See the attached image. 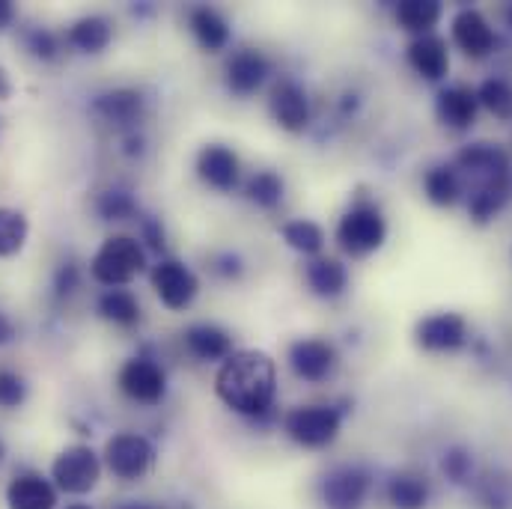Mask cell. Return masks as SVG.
Returning <instances> with one entry per match:
<instances>
[{
  "label": "cell",
  "instance_id": "cell-1",
  "mask_svg": "<svg viewBox=\"0 0 512 509\" xmlns=\"http://www.w3.org/2000/svg\"><path fill=\"white\" fill-rule=\"evenodd\" d=\"M215 393L236 414H245V417L265 414L277 393L274 361L256 349L233 352L215 376Z\"/></svg>",
  "mask_w": 512,
  "mask_h": 509
},
{
  "label": "cell",
  "instance_id": "cell-2",
  "mask_svg": "<svg viewBox=\"0 0 512 509\" xmlns=\"http://www.w3.org/2000/svg\"><path fill=\"white\" fill-rule=\"evenodd\" d=\"M93 277L105 286H126L143 268H146V254L137 239L131 236H111L99 248V254L90 262Z\"/></svg>",
  "mask_w": 512,
  "mask_h": 509
},
{
  "label": "cell",
  "instance_id": "cell-3",
  "mask_svg": "<svg viewBox=\"0 0 512 509\" xmlns=\"http://www.w3.org/2000/svg\"><path fill=\"white\" fill-rule=\"evenodd\" d=\"M384 236H387L384 215L376 206H370V203L352 206L340 218V227H337L340 248L352 256H367L373 254V251H379L384 245Z\"/></svg>",
  "mask_w": 512,
  "mask_h": 509
},
{
  "label": "cell",
  "instance_id": "cell-4",
  "mask_svg": "<svg viewBox=\"0 0 512 509\" xmlns=\"http://www.w3.org/2000/svg\"><path fill=\"white\" fill-rule=\"evenodd\" d=\"M283 429L298 447L319 450L340 435V414L328 405H298L286 414Z\"/></svg>",
  "mask_w": 512,
  "mask_h": 509
},
{
  "label": "cell",
  "instance_id": "cell-5",
  "mask_svg": "<svg viewBox=\"0 0 512 509\" xmlns=\"http://www.w3.org/2000/svg\"><path fill=\"white\" fill-rule=\"evenodd\" d=\"M102 477V462L99 456L84 447V444H75V447H66L54 465H51V480L60 492H69V495H87L96 489Z\"/></svg>",
  "mask_w": 512,
  "mask_h": 509
},
{
  "label": "cell",
  "instance_id": "cell-6",
  "mask_svg": "<svg viewBox=\"0 0 512 509\" xmlns=\"http://www.w3.org/2000/svg\"><path fill=\"white\" fill-rule=\"evenodd\" d=\"M152 462H155V450L137 432H120V435H114L105 444V465L120 480H137V477H143L152 468Z\"/></svg>",
  "mask_w": 512,
  "mask_h": 509
},
{
  "label": "cell",
  "instance_id": "cell-7",
  "mask_svg": "<svg viewBox=\"0 0 512 509\" xmlns=\"http://www.w3.org/2000/svg\"><path fill=\"white\" fill-rule=\"evenodd\" d=\"M152 289H155V295L161 298L164 307H170V310H185V307L197 298L200 280H197V274H194L185 262H179V259H164V262H158V265L152 268Z\"/></svg>",
  "mask_w": 512,
  "mask_h": 509
},
{
  "label": "cell",
  "instance_id": "cell-8",
  "mask_svg": "<svg viewBox=\"0 0 512 509\" xmlns=\"http://www.w3.org/2000/svg\"><path fill=\"white\" fill-rule=\"evenodd\" d=\"M289 367L298 379L310 384L325 382L337 367V352L328 340L304 337L289 346Z\"/></svg>",
  "mask_w": 512,
  "mask_h": 509
},
{
  "label": "cell",
  "instance_id": "cell-9",
  "mask_svg": "<svg viewBox=\"0 0 512 509\" xmlns=\"http://www.w3.org/2000/svg\"><path fill=\"white\" fill-rule=\"evenodd\" d=\"M459 167L468 170V176H474L480 182V188H498V185H510V161L507 155L492 146V143H474L465 146L459 152Z\"/></svg>",
  "mask_w": 512,
  "mask_h": 509
},
{
  "label": "cell",
  "instance_id": "cell-10",
  "mask_svg": "<svg viewBox=\"0 0 512 509\" xmlns=\"http://www.w3.org/2000/svg\"><path fill=\"white\" fill-rule=\"evenodd\" d=\"M197 173L200 179L215 191H233L242 179V161L239 155L224 143H209L197 155Z\"/></svg>",
  "mask_w": 512,
  "mask_h": 509
},
{
  "label": "cell",
  "instance_id": "cell-11",
  "mask_svg": "<svg viewBox=\"0 0 512 509\" xmlns=\"http://www.w3.org/2000/svg\"><path fill=\"white\" fill-rule=\"evenodd\" d=\"M468 340V325L459 313H435L417 325V346L426 352H456Z\"/></svg>",
  "mask_w": 512,
  "mask_h": 509
},
{
  "label": "cell",
  "instance_id": "cell-12",
  "mask_svg": "<svg viewBox=\"0 0 512 509\" xmlns=\"http://www.w3.org/2000/svg\"><path fill=\"white\" fill-rule=\"evenodd\" d=\"M268 111H271V120L283 131L289 134H298L304 131L310 123V105H307V93L295 84V81H280L274 90H271V99H268Z\"/></svg>",
  "mask_w": 512,
  "mask_h": 509
},
{
  "label": "cell",
  "instance_id": "cell-13",
  "mask_svg": "<svg viewBox=\"0 0 512 509\" xmlns=\"http://www.w3.org/2000/svg\"><path fill=\"white\" fill-rule=\"evenodd\" d=\"M120 387L128 399L143 402V405H155L167 390V379H164V370L158 364H152L146 358H134L120 370Z\"/></svg>",
  "mask_w": 512,
  "mask_h": 509
},
{
  "label": "cell",
  "instance_id": "cell-14",
  "mask_svg": "<svg viewBox=\"0 0 512 509\" xmlns=\"http://www.w3.org/2000/svg\"><path fill=\"white\" fill-rule=\"evenodd\" d=\"M370 480L358 468H337L322 483V501L328 509H358L367 498Z\"/></svg>",
  "mask_w": 512,
  "mask_h": 509
},
{
  "label": "cell",
  "instance_id": "cell-15",
  "mask_svg": "<svg viewBox=\"0 0 512 509\" xmlns=\"http://www.w3.org/2000/svg\"><path fill=\"white\" fill-rule=\"evenodd\" d=\"M453 39L468 57H486L495 48V30L477 9H462L453 18Z\"/></svg>",
  "mask_w": 512,
  "mask_h": 509
},
{
  "label": "cell",
  "instance_id": "cell-16",
  "mask_svg": "<svg viewBox=\"0 0 512 509\" xmlns=\"http://www.w3.org/2000/svg\"><path fill=\"white\" fill-rule=\"evenodd\" d=\"M268 69H271V66H268V60H265L262 51H256V48H242V51L233 54L230 63H227V87H230L236 96H251V93H256V90L265 84Z\"/></svg>",
  "mask_w": 512,
  "mask_h": 509
},
{
  "label": "cell",
  "instance_id": "cell-17",
  "mask_svg": "<svg viewBox=\"0 0 512 509\" xmlns=\"http://www.w3.org/2000/svg\"><path fill=\"white\" fill-rule=\"evenodd\" d=\"M408 63L426 81H441L450 69V51L441 36H417L408 45Z\"/></svg>",
  "mask_w": 512,
  "mask_h": 509
},
{
  "label": "cell",
  "instance_id": "cell-18",
  "mask_svg": "<svg viewBox=\"0 0 512 509\" xmlns=\"http://www.w3.org/2000/svg\"><path fill=\"white\" fill-rule=\"evenodd\" d=\"M6 504H9V509H54L57 507V492L39 474H24V477H15L9 483Z\"/></svg>",
  "mask_w": 512,
  "mask_h": 509
},
{
  "label": "cell",
  "instance_id": "cell-19",
  "mask_svg": "<svg viewBox=\"0 0 512 509\" xmlns=\"http://www.w3.org/2000/svg\"><path fill=\"white\" fill-rule=\"evenodd\" d=\"M477 108H480L477 93H474L471 87H462V84H459V87H447V90H441L438 105H435L438 120L450 128L471 126V123H474V117H477Z\"/></svg>",
  "mask_w": 512,
  "mask_h": 509
},
{
  "label": "cell",
  "instance_id": "cell-20",
  "mask_svg": "<svg viewBox=\"0 0 512 509\" xmlns=\"http://www.w3.org/2000/svg\"><path fill=\"white\" fill-rule=\"evenodd\" d=\"M304 277H307V286H310L319 298H337V295H343L346 286H349V271H346V265H343L340 259H331V256H316V259L307 265Z\"/></svg>",
  "mask_w": 512,
  "mask_h": 509
},
{
  "label": "cell",
  "instance_id": "cell-21",
  "mask_svg": "<svg viewBox=\"0 0 512 509\" xmlns=\"http://www.w3.org/2000/svg\"><path fill=\"white\" fill-rule=\"evenodd\" d=\"M185 346L200 361H227L233 355V337L218 325H194L185 331Z\"/></svg>",
  "mask_w": 512,
  "mask_h": 509
},
{
  "label": "cell",
  "instance_id": "cell-22",
  "mask_svg": "<svg viewBox=\"0 0 512 509\" xmlns=\"http://www.w3.org/2000/svg\"><path fill=\"white\" fill-rule=\"evenodd\" d=\"M191 33H194V39H197L206 51H212V54L224 51L227 42H230V24H227V18H224L218 9H212V6H197V9H191Z\"/></svg>",
  "mask_w": 512,
  "mask_h": 509
},
{
  "label": "cell",
  "instance_id": "cell-23",
  "mask_svg": "<svg viewBox=\"0 0 512 509\" xmlns=\"http://www.w3.org/2000/svg\"><path fill=\"white\" fill-rule=\"evenodd\" d=\"M93 111L111 126H131L143 111V99L137 90H111L93 102Z\"/></svg>",
  "mask_w": 512,
  "mask_h": 509
},
{
  "label": "cell",
  "instance_id": "cell-24",
  "mask_svg": "<svg viewBox=\"0 0 512 509\" xmlns=\"http://www.w3.org/2000/svg\"><path fill=\"white\" fill-rule=\"evenodd\" d=\"M111 36H114L111 21L102 18V15H87V18L75 21L72 30H69V42H72L78 51H84V54H99V51H105V48L111 45Z\"/></svg>",
  "mask_w": 512,
  "mask_h": 509
},
{
  "label": "cell",
  "instance_id": "cell-25",
  "mask_svg": "<svg viewBox=\"0 0 512 509\" xmlns=\"http://www.w3.org/2000/svg\"><path fill=\"white\" fill-rule=\"evenodd\" d=\"M441 21V3L438 0H402L396 6V24L408 33L429 36V30Z\"/></svg>",
  "mask_w": 512,
  "mask_h": 509
},
{
  "label": "cell",
  "instance_id": "cell-26",
  "mask_svg": "<svg viewBox=\"0 0 512 509\" xmlns=\"http://www.w3.org/2000/svg\"><path fill=\"white\" fill-rule=\"evenodd\" d=\"M387 501L396 509H423L429 501V486L417 474H396L387 486Z\"/></svg>",
  "mask_w": 512,
  "mask_h": 509
},
{
  "label": "cell",
  "instance_id": "cell-27",
  "mask_svg": "<svg viewBox=\"0 0 512 509\" xmlns=\"http://www.w3.org/2000/svg\"><path fill=\"white\" fill-rule=\"evenodd\" d=\"M280 236H283V242H286L292 251H298V254H304V256L319 254V251H322V245H325V233H322V227H319V224H313V221H304V218L283 224V227H280Z\"/></svg>",
  "mask_w": 512,
  "mask_h": 509
},
{
  "label": "cell",
  "instance_id": "cell-28",
  "mask_svg": "<svg viewBox=\"0 0 512 509\" xmlns=\"http://www.w3.org/2000/svg\"><path fill=\"white\" fill-rule=\"evenodd\" d=\"M423 188H426V197L435 203V206H453L462 194V182L456 176V170L450 167H435L426 173L423 179Z\"/></svg>",
  "mask_w": 512,
  "mask_h": 509
},
{
  "label": "cell",
  "instance_id": "cell-29",
  "mask_svg": "<svg viewBox=\"0 0 512 509\" xmlns=\"http://www.w3.org/2000/svg\"><path fill=\"white\" fill-rule=\"evenodd\" d=\"M99 313H102L108 322L134 325V322L140 319V304H137V298H134L128 289H108V292L99 298Z\"/></svg>",
  "mask_w": 512,
  "mask_h": 509
},
{
  "label": "cell",
  "instance_id": "cell-30",
  "mask_svg": "<svg viewBox=\"0 0 512 509\" xmlns=\"http://www.w3.org/2000/svg\"><path fill=\"white\" fill-rule=\"evenodd\" d=\"M27 218L18 209H6L0 206V256L18 254L27 242Z\"/></svg>",
  "mask_w": 512,
  "mask_h": 509
},
{
  "label": "cell",
  "instance_id": "cell-31",
  "mask_svg": "<svg viewBox=\"0 0 512 509\" xmlns=\"http://www.w3.org/2000/svg\"><path fill=\"white\" fill-rule=\"evenodd\" d=\"M477 99L486 111H492L498 120H512V84L504 78H489L477 90Z\"/></svg>",
  "mask_w": 512,
  "mask_h": 509
},
{
  "label": "cell",
  "instance_id": "cell-32",
  "mask_svg": "<svg viewBox=\"0 0 512 509\" xmlns=\"http://www.w3.org/2000/svg\"><path fill=\"white\" fill-rule=\"evenodd\" d=\"M248 197L251 203L262 206V209H274L283 200V179L274 170H262L248 182Z\"/></svg>",
  "mask_w": 512,
  "mask_h": 509
},
{
  "label": "cell",
  "instance_id": "cell-33",
  "mask_svg": "<svg viewBox=\"0 0 512 509\" xmlns=\"http://www.w3.org/2000/svg\"><path fill=\"white\" fill-rule=\"evenodd\" d=\"M99 212L108 221H123L128 215H134V200L128 194H123V191H108L99 200Z\"/></svg>",
  "mask_w": 512,
  "mask_h": 509
},
{
  "label": "cell",
  "instance_id": "cell-34",
  "mask_svg": "<svg viewBox=\"0 0 512 509\" xmlns=\"http://www.w3.org/2000/svg\"><path fill=\"white\" fill-rule=\"evenodd\" d=\"M27 396V384L15 373H0V405L3 408H18Z\"/></svg>",
  "mask_w": 512,
  "mask_h": 509
},
{
  "label": "cell",
  "instance_id": "cell-35",
  "mask_svg": "<svg viewBox=\"0 0 512 509\" xmlns=\"http://www.w3.org/2000/svg\"><path fill=\"white\" fill-rule=\"evenodd\" d=\"M27 48H30L36 57L51 60V57H54V51H57V42H54V36H51L48 30H33V33L27 36Z\"/></svg>",
  "mask_w": 512,
  "mask_h": 509
},
{
  "label": "cell",
  "instance_id": "cell-36",
  "mask_svg": "<svg viewBox=\"0 0 512 509\" xmlns=\"http://www.w3.org/2000/svg\"><path fill=\"white\" fill-rule=\"evenodd\" d=\"M465 468H468V456H459V453H453V456H447V459H444V471H450V474L456 477V483H462V477H465Z\"/></svg>",
  "mask_w": 512,
  "mask_h": 509
},
{
  "label": "cell",
  "instance_id": "cell-37",
  "mask_svg": "<svg viewBox=\"0 0 512 509\" xmlns=\"http://www.w3.org/2000/svg\"><path fill=\"white\" fill-rule=\"evenodd\" d=\"M12 337H15V325L0 313V346H3V343H9Z\"/></svg>",
  "mask_w": 512,
  "mask_h": 509
},
{
  "label": "cell",
  "instance_id": "cell-38",
  "mask_svg": "<svg viewBox=\"0 0 512 509\" xmlns=\"http://www.w3.org/2000/svg\"><path fill=\"white\" fill-rule=\"evenodd\" d=\"M12 15H15L12 3H9V0H0V30H3V27H9Z\"/></svg>",
  "mask_w": 512,
  "mask_h": 509
},
{
  "label": "cell",
  "instance_id": "cell-39",
  "mask_svg": "<svg viewBox=\"0 0 512 509\" xmlns=\"http://www.w3.org/2000/svg\"><path fill=\"white\" fill-rule=\"evenodd\" d=\"M9 96H12V84H9V75H6L3 66H0V102L9 99Z\"/></svg>",
  "mask_w": 512,
  "mask_h": 509
},
{
  "label": "cell",
  "instance_id": "cell-40",
  "mask_svg": "<svg viewBox=\"0 0 512 509\" xmlns=\"http://www.w3.org/2000/svg\"><path fill=\"white\" fill-rule=\"evenodd\" d=\"M66 509H90L87 504H72V507H66Z\"/></svg>",
  "mask_w": 512,
  "mask_h": 509
},
{
  "label": "cell",
  "instance_id": "cell-41",
  "mask_svg": "<svg viewBox=\"0 0 512 509\" xmlns=\"http://www.w3.org/2000/svg\"><path fill=\"white\" fill-rule=\"evenodd\" d=\"M507 21H510V27H512V6L507 9Z\"/></svg>",
  "mask_w": 512,
  "mask_h": 509
},
{
  "label": "cell",
  "instance_id": "cell-42",
  "mask_svg": "<svg viewBox=\"0 0 512 509\" xmlns=\"http://www.w3.org/2000/svg\"><path fill=\"white\" fill-rule=\"evenodd\" d=\"M0 456H3V444H0Z\"/></svg>",
  "mask_w": 512,
  "mask_h": 509
}]
</instances>
